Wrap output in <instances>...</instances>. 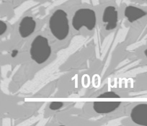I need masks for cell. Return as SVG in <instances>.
Masks as SVG:
<instances>
[{
	"label": "cell",
	"mask_w": 147,
	"mask_h": 126,
	"mask_svg": "<svg viewBox=\"0 0 147 126\" xmlns=\"http://www.w3.org/2000/svg\"><path fill=\"white\" fill-rule=\"evenodd\" d=\"M49 29L52 35L59 40H63L69 33L68 15L63 9H56L49 18Z\"/></svg>",
	"instance_id": "cell-1"
},
{
	"label": "cell",
	"mask_w": 147,
	"mask_h": 126,
	"mask_svg": "<svg viewBox=\"0 0 147 126\" xmlns=\"http://www.w3.org/2000/svg\"><path fill=\"white\" fill-rule=\"evenodd\" d=\"M121 104V102L118 101L94 102L93 109L98 114H107L116 110Z\"/></svg>",
	"instance_id": "cell-7"
},
{
	"label": "cell",
	"mask_w": 147,
	"mask_h": 126,
	"mask_svg": "<svg viewBox=\"0 0 147 126\" xmlns=\"http://www.w3.org/2000/svg\"><path fill=\"white\" fill-rule=\"evenodd\" d=\"M144 55H145V56H146V57L147 58V49H146L145 51H144Z\"/></svg>",
	"instance_id": "cell-13"
},
{
	"label": "cell",
	"mask_w": 147,
	"mask_h": 126,
	"mask_svg": "<svg viewBox=\"0 0 147 126\" xmlns=\"http://www.w3.org/2000/svg\"><path fill=\"white\" fill-rule=\"evenodd\" d=\"M18 54V50H13L11 52V56L12 58H15Z\"/></svg>",
	"instance_id": "cell-12"
},
{
	"label": "cell",
	"mask_w": 147,
	"mask_h": 126,
	"mask_svg": "<svg viewBox=\"0 0 147 126\" xmlns=\"http://www.w3.org/2000/svg\"><path fill=\"white\" fill-rule=\"evenodd\" d=\"M51 47L47 38L43 35H37L30 45V58L37 64H43L47 61L51 55Z\"/></svg>",
	"instance_id": "cell-2"
},
{
	"label": "cell",
	"mask_w": 147,
	"mask_h": 126,
	"mask_svg": "<svg viewBox=\"0 0 147 126\" xmlns=\"http://www.w3.org/2000/svg\"><path fill=\"white\" fill-rule=\"evenodd\" d=\"M98 98H110V99H116L120 98V96L115 92H106L102 93L98 96Z\"/></svg>",
	"instance_id": "cell-9"
},
{
	"label": "cell",
	"mask_w": 147,
	"mask_h": 126,
	"mask_svg": "<svg viewBox=\"0 0 147 126\" xmlns=\"http://www.w3.org/2000/svg\"><path fill=\"white\" fill-rule=\"evenodd\" d=\"M142 1H147V0H142Z\"/></svg>",
	"instance_id": "cell-14"
},
{
	"label": "cell",
	"mask_w": 147,
	"mask_h": 126,
	"mask_svg": "<svg viewBox=\"0 0 147 126\" xmlns=\"http://www.w3.org/2000/svg\"><path fill=\"white\" fill-rule=\"evenodd\" d=\"M102 22L105 24L106 30H113L118 26V12L115 7L107 6L105 8L102 14Z\"/></svg>",
	"instance_id": "cell-4"
},
{
	"label": "cell",
	"mask_w": 147,
	"mask_h": 126,
	"mask_svg": "<svg viewBox=\"0 0 147 126\" xmlns=\"http://www.w3.org/2000/svg\"><path fill=\"white\" fill-rule=\"evenodd\" d=\"M146 15L147 12L144 9L132 5L127 6L124 10V15L131 23L141 19Z\"/></svg>",
	"instance_id": "cell-8"
},
{
	"label": "cell",
	"mask_w": 147,
	"mask_h": 126,
	"mask_svg": "<svg viewBox=\"0 0 147 126\" xmlns=\"http://www.w3.org/2000/svg\"><path fill=\"white\" fill-rule=\"evenodd\" d=\"M63 106V102H52L50 103L49 108L53 111H56L61 109Z\"/></svg>",
	"instance_id": "cell-10"
},
{
	"label": "cell",
	"mask_w": 147,
	"mask_h": 126,
	"mask_svg": "<svg viewBox=\"0 0 147 126\" xmlns=\"http://www.w3.org/2000/svg\"><path fill=\"white\" fill-rule=\"evenodd\" d=\"M131 120L137 125H147V104H139L131 110Z\"/></svg>",
	"instance_id": "cell-6"
},
{
	"label": "cell",
	"mask_w": 147,
	"mask_h": 126,
	"mask_svg": "<svg viewBox=\"0 0 147 126\" xmlns=\"http://www.w3.org/2000/svg\"><path fill=\"white\" fill-rule=\"evenodd\" d=\"M7 30V25L5 22L1 20L0 21V35H2L4 33H5Z\"/></svg>",
	"instance_id": "cell-11"
},
{
	"label": "cell",
	"mask_w": 147,
	"mask_h": 126,
	"mask_svg": "<svg viewBox=\"0 0 147 126\" xmlns=\"http://www.w3.org/2000/svg\"><path fill=\"white\" fill-rule=\"evenodd\" d=\"M71 23L72 27L77 31L80 30L83 27L92 31L94 29L97 24V15L93 9L80 8L74 14Z\"/></svg>",
	"instance_id": "cell-3"
},
{
	"label": "cell",
	"mask_w": 147,
	"mask_h": 126,
	"mask_svg": "<svg viewBox=\"0 0 147 126\" xmlns=\"http://www.w3.org/2000/svg\"><path fill=\"white\" fill-rule=\"evenodd\" d=\"M35 28H36V22L32 17H24L19 24L18 31L20 35L22 38H28L33 33Z\"/></svg>",
	"instance_id": "cell-5"
}]
</instances>
